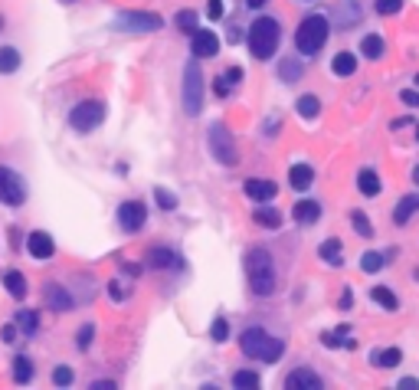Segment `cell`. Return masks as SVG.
I'll return each instance as SVG.
<instances>
[{
	"label": "cell",
	"instance_id": "obj_1",
	"mask_svg": "<svg viewBox=\"0 0 419 390\" xmlns=\"http://www.w3.org/2000/svg\"><path fill=\"white\" fill-rule=\"evenodd\" d=\"M278 43H282V23L276 17H256L252 27L246 30V46L252 53V59H259V63L276 56Z\"/></svg>",
	"mask_w": 419,
	"mask_h": 390
},
{
	"label": "cell",
	"instance_id": "obj_2",
	"mask_svg": "<svg viewBox=\"0 0 419 390\" xmlns=\"http://www.w3.org/2000/svg\"><path fill=\"white\" fill-rule=\"evenodd\" d=\"M239 351L252 358V361H262V364H276L282 354H285V341L276 338V334H269L266 328H246V332L239 334Z\"/></svg>",
	"mask_w": 419,
	"mask_h": 390
},
{
	"label": "cell",
	"instance_id": "obj_3",
	"mask_svg": "<svg viewBox=\"0 0 419 390\" xmlns=\"http://www.w3.org/2000/svg\"><path fill=\"white\" fill-rule=\"evenodd\" d=\"M246 279H249V289L256 295L276 292V263H272V253H269V249L252 246L246 253Z\"/></svg>",
	"mask_w": 419,
	"mask_h": 390
},
{
	"label": "cell",
	"instance_id": "obj_4",
	"mask_svg": "<svg viewBox=\"0 0 419 390\" xmlns=\"http://www.w3.org/2000/svg\"><path fill=\"white\" fill-rule=\"evenodd\" d=\"M328 37H331V20L324 13H308L295 30V49L302 56H318L324 43H328Z\"/></svg>",
	"mask_w": 419,
	"mask_h": 390
},
{
	"label": "cell",
	"instance_id": "obj_5",
	"mask_svg": "<svg viewBox=\"0 0 419 390\" xmlns=\"http://www.w3.org/2000/svg\"><path fill=\"white\" fill-rule=\"evenodd\" d=\"M207 148H210V154H213L219 164H226V168H233V164L239 161L236 138L229 134V128L223 122H213L207 128Z\"/></svg>",
	"mask_w": 419,
	"mask_h": 390
},
{
	"label": "cell",
	"instance_id": "obj_6",
	"mask_svg": "<svg viewBox=\"0 0 419 390\" xmlns=\"http://www.w3.org/2000/svg\"><path fill=\"white\" fill-rule=\"evenodd\" d=\"M203 89H207L203 86V73H200V66H197V59H191V63L183 66V86H181L183 108H187L191 118H197L203 108Z\"/></svg>",
	"mask_w": 419,
	"mask_h": 390
},
{
	"label": "cell",
	"instance_id": "obj_7",
	"mask_svg": "<svg viewBox=\"0 0 419 390\" xmlns=\"http://www.w3.org/2000/svg\"><path fill=\"white\" fill-rule=\"evenodd\" d=\"M102 122H105V102H98V99H86V102H79L76 108L69 112V125H72L79 134L96 132Z\"/></svg>",
	"mask_w": 419,
	"mask_h": 390
},
{
	"label": "cell",
	"instance_id": "obj_8",
	"mask_svg": "<svg viewBox=\"0 0 419 390\" xmlns=\"http://www.w3.org/2000/svg\"><path fill=\"white\" fill-rule=\"evenodd\" d=\"M161 27L164 20L157 13H148V10H124L115 17V30H124V33H154Z\"/></svg>",
	"mask_w": 419,
	"mask_h": 390
},
{
	"label": "cell",
	"instance_id": "obj_9",
	"mask_svg": "<svg viewBox=\"0 0 419 390\" xmlns=\"http://www.w3.org/2000/svg\"><path fill=\"white\" fill-rule=\"evenodd\" d=\"M23 200H27V181L13 168H0V203L20 207Z\"/></svg>",
	"mask_w": 419,
	"mask_h": 390
},
{
	"label": "cell",
	"instance_id": "obj_10",
	"mask_svg": "<svg viewBox=\"0 0 419 390\" xmlns=\"http://www.w3.org/2000/svg\"><path fill=\"white\" fill-rule=\"evenodd\" d=\"M144 223H148V207H144L141 200H124L122 207H118V227L124 233H138Z\"/></svg>",
	"mask_w": 419,
	"mask_h": 390
},
{
	"label": "cell",
	"instance_id": "obj_11",
	"mask_svg": "<svg viewBox=\"0 0 419 390\" xmlns=\"http://www.w3.org/2000/svg\"><path fill=\"white\" fill-rule=\"evenodd\" d=\"M191 53H193V59H213L219 53V37L213 33V30H193L191 33Z\"/></svg>",
	"mask_w": 419,
	"mask_h": 390
},
{
	"label": "cell",
	"instance_id": "obj_12",
	"mask_svg": "<svg viewBox=\"0 0 419 390\" xmlns=\"http://www.w3.org/2000/svg\"><path fill=\"white\" fill-rule=\"evenodd\" d=\"M144 263H148L151 269H183V259L177 256L174 249H167V246H154V249H148Z\"/></svg>",
	"mask_w": 419,
	"mask_h": 390
},
{
	"label": "cell",
	"instance_id": "obj_13",
	"mask_svg": "<svg viewBox=\"0 0 419 390\" xmlns=\"http://www.w3.org/2000/svg\"><path fill=\"white\" fill-rule=\"evenodd\" d=\"M243 191H246L249 200H256V203H269V200L278 194L276 181H262V177H249L246 184H243Z\"/></svg>",
	"mask_w": 419,
	"mask_h": 390
},
{
	"label": "cell",
	"instance_id": "obj_14",
	"mask_svg": "<svg viewBox=\"0 0 419 390\" xmlns=\"http://www.w3.org/2000/svg\"><path fill=\"white\" fill-rule=\"evenodd\" d=\"M27 249L33 259H49L53 253H56V243H53V237L49 233H43V229H33L27 237Z\"/></svg>",
	"mask_w": 419,
	"mask_h": 390
},
{
	"label": "cell",
	"instance_id": "obj_15",
	"mask_svg": "<svg viewBox=\"0 0 419 390\" xmlns=\"http://www.w3.org/2000/svg\"><path fill=\"white\" fill-rule=\"evenodd\" d=\"M321 377L311 371V367H298V371H292L285 377V387L288 390H314V387H321Z\"/></svg>",
	"mask_w": 419,
	"mask_h": 390
},
{
	"label": "cell",
	"instance_id": "obj_16",
	"mask_svg": "<svg viewBox=\"0 0 419 390\" xmlns=\"http://www.w3.org/2000/svg\"><path fill=\"white\" fill-rule=\"evenodd\" d=\"M416 213H419V194H406V197L393 207V223H397V227H406Z\"/></svg>",
	"mask_w": 419,
	"mask_h": 390
},
{
	"label": "cell",
	"instance_id": "obj_17",
	"mask_svg": "<svg viewBox=\"0 0 419 390\" xmlns=\"http://www.w3.org/2000/svg\"><path fill=\"white\" fill-rule=\"evenodd\" d=\"M292 217L302 223V227H311L321 220V203L318 200H298L295 207H292Z\"/></svg>",
	"mask_w": 419,
	"mask_h": 390
},
{
	"label": "cell",
	"instance_id": "obj_18",
	"mask_svg": "<svg viewBox=\"0 0 419 390\" xmlns=\"http://www.w3.org/2000/svg\"><path fill=\"white\" fill-rule=\"evenodd\" d=\"M314 184V168L311 164H305V161H298L292 171H288V187L292 191H308Z\"/></svg>",
	"mask_w": 419,
	"mask_h": 390
},
{
	"label": "cell",
	"instance_id": "obj_19",
	"mask_svg": "<svg viewBox=\"0 0 419 390\" xmlns=\"http://www.w3.org/2000/svg\"><path fill=\"white\" fill-rule=\"evenodd\" d=\"M252 220H256L259 227H266V229H278L282 227V210H276L272 203H259L256 210H252Z\"/></svg>",
	"mask_w": 419,
	"mask_h": 390
},
{
	"label": "cell",
	"instance_id": "obj_20",
	"mask_svg": "<svg viewBox=\"0 0 419 390\" xmlns=\"http://www.w3.org/2000/svg\"><path fill=\"white\" fill-rule=\"evenodd\" d=\"M318 256L328 263V266H341L344 263V246H341V239H324L321 246H318Z\"/></svg>",
	"mask_w": 419,
	"mask_h": 390
},
{
	"label": "cell",
	"instance_id": "obj_21",
	"mask_svg": "<svg viewBox=\"0 0 419 390\" xmlns=\"http://www.w3.org/2000/svg\"><path fill=\"white\" fill-rule=\"evenodd\" d=\"M357 191H361L363 197H377V194L383 191V184H380V177H377V171L363 168V171L357 174Z\"/></svg>",
	"mask_w": 419,
	"mask_h": 390
},
{
	"label": "cell",
	"instance_id": "obj_22",
	"mask_svg": "<svg viewBox=\"0 0 419 390\" xmlns=\"http://www.w3.org/2000/svg\"><path fill=\"white\" fill-rule=\"evenodd\" d=\"M46 302L53 312H66V308H72V298H69V292L63 286H46Z\"/></svg>",
	"mask_w": 419,
	"mask_h": 390
},
{
	"label": "cell",
	"instance_id": "obj_23",
	"mask_svg": "<svg viewBox=\"0 0 419 390\" xmlns=\"http://www.w3.org/2000/svg\"><path fill=\"white\" fill-rule=\"evenodd\" d=\"M331 73L334 76H354L357 73V56L354 53H337L331 59Z\"/></svg>",
	"mask_w": 419,
	"mask_h": 390
},
{
	"label": "cell",
	"instance_id": "obj_24",
	"mask_svg": "<svg viewBox=\"0 0 419 390\" xmlns=\"http://www.w3.org/2000/svg\"><path fill=\"white\" fill-rule=\"evenodd\" d=\"M370 298L380 305V308H387V312H397V308H400V298H397V292H393V289H387V286L370 289Z\"/></svg>",
	"mask_w": 419,
	"mask_h": 390
},
{
	"label": "cell",
	"instance_id": "obj_25",
	"mask_svg": "<svg viewBox=\"0 0 419 390\" xmlns=\"http://www.w3.org/2000/svg\"><path fill=\"white\" fill-rule=\"evenodd\" d=\"M383 49H387V46H383V37H380V33H367V37L361 39V53H363L367 59H380Z\"/></svg>",
	"mask_w": 419,
	"mask_h": 390
},
{
	"label": "cell",
	"instance_id": "obj_26",
	"mask_svg": "<svg viewBox=\"0 0 419 390\" xmlns=\"http://www.w3.org/2000/svg\"><path fill=\"white\" fill-rule=\"evenodd\" d=\"M4 289H7L13 298H23V295H27V279H23V272L10 269L7 276H4Z\"/></svg>",
	"mask_w": 419,
	"mask_h": 390
},
{
	"label": "cell",
	"instance_id": "obj_27",
	"mask_svg": "<svg viewBox=\"0 0 419 390\" xmlns=\"http://www.w3.org/2000/svg\"><path fill=\"white\" fill-rule=\"evenodd\" d=\"M13 381L17 384H30L33 381V361H30L27 354H20V358H13Z\"/></svg>",
	"mask_w": 419,
	"mask_h": 390
},
{
	"label": "cell",
	"instance_id": "obj_28",
	"mask_svg": "<svg viewBox=\"0 0 419 390\" xmlns=\"http://www.w3.org/2000/svg\"><path fill=\"white\" fill-rule=\"evenodd\" d=\"M20 69V49L13 46H0V73L10 76V73H17Z\"/></svg>",
	"mask_w": 419,
	"mask_h": 390
},
{
	"label": "cell",
	"instance_id": "obj_29",
	"mask_svg": "<svg viewBox=\"0 0 419 390\" xmlns=\"http://www.w3.org/2000/svg\"><path fill=\"white\" fill-rule=\"evenodd\" d=\"M383 263H387V256L383 253H373V249H367L361 256V272H367V276H373V272H380Z\"/></svg>",
	"mask_w": 419,
	"mask_h": 390
},
{
	"label": "cell",
	"instance_id": "obj_30",
	"mask_svg": "<svg viewBox=\"0 0 419 390\" xmlns=\"http://www.w3.org/2000/svg\"><path fill=\"white\" fill-rule=\"evenodd\" d=\"M17 328H20L23 334H37V332H39V315L30 312V308L17 312Z\"/></svg>",
	"mask_w": 419,
	"mask_h": 390
},
{
	"label": "cell",
	"instance_id": "obj_31",
	"mask_svg": "<svg viewBox=\"0 0 419 390\" xmlns=\"http://www.w3.org/2000/svg\"><path fill=\"white\" fill-rule=\"evenodd\" d=\"M403 361V351L400 348H387V351H373V364L377 367H397Z\"/></svg>",
	"mask_w": 419,
	"mask_h": 390
},
{
	"label": "cell",
	"instance_id": "obj_32",
	"mask_svg": "<svg viewBox=\"0 0 419 390\" xmlns=\"http://www.w3.org/2000/svg\"><path fill=\"white\" fill-rule=\"evenodd\" d=\"M295 108H298V115H302V118H314V115L321 112V99H318V96H302L295 102Z\"/></svg>",
	"mask_w": 419,
	"mask_h": 390
},
{
	"label": "cell",
	"instance_id": "obj_33",
	"mask_svg": "<svg viewBox=\"0 0 419 390\" xmlns=\"http://www.w3.org/2000/svg\"><path fill=\"white\" fill-rule=\"evenodd\" d=\"M351 223H354V229H357L363 239L373 237V223L367 220V213H363V210H351Z\"/></svg>",
	"mask_w": 419,
	"mask_h": 390
},
{
	"label": "cell",
	"instance_id": "obj_34",
	"mask_svg": "<svg viewBox=\"0 0 419 390\" xmlns=\"http://www.w3.org/2000/svg\"><path fill=\"white\" fill-rule=\"evenodd\" d=\"M233 387H243V390L259 387V371H233Z\"/></svg>",
	"mask_w": 419,
	"mask_h": 390
},
{
	"label": "cell",
	"instance_id": "obj_35",
	"mask_svg": "<svg viewBox=\"0 0 419 390\" xmlns=\"http://www.w3.org/2000/svg\"><path fill=\"white\" fill-rule=\"evenodd\" d=\"M210 338H213L217 344H226L229 341V322H226V318H217V322L210 325Z\"/></svg>",
	"mask_w": 419,
	"mask_h": 390
},
{
	"label": "cell",
	"instance_id": "obj_36",
	"mask_svg": "<svg viewBox=\"0 0 419 390\" xmlns=\"http://www.w3.org/2000/svg\"><path fill=\"white\" fill-rule=\"evenodd\" d=\"M174 23H177V30H183V33H193V30H197V13H193V10H181V13L174 17Z\"/></svg>",
	"mask_w": 419,
	"mask_h": 390
},
{
	"label": "cell",
	"instance_id": "obj_37",
	"mask_svg": "<svg viewBox=\"0 0 419 390\" xmlns=\"http://www.w3.org/2000/svg\"><path fill=\"white\" fill-rule=\"evenodd\" d=\"M154 200H157V207L167 210V213H171V210H177V197H174L171 191H164V187H157V191H154Z\"/></svg>",
	"mask_w": 419,
	"mask_h": 390
},
{
	"label": "cell",
	"instance_id": "obj_38",
	"mask_svg": "<svg viewBox=\"0 0 419 390\" xmlns=\"http://www.w3.org/2000/svg\"><path fill=\"white\" fill-rule=\"evenodd\" d=\"M92 338H96V328H92V325H82V328H79V334H76V348H79V351H89Z\"/></svg>",
	"mask_w": 419,
	"mask_h": 390
},
{
	"label": "cell",
	"instance_id": "obj_39",
	"mask_svg": "<svg viewBox=\"0 0 419 390\" xmlns=\"http://www.w3.org/2000/svg\"><path fill=\"white\" fill-rule=\"evenodd\" d=\"M53 384H56V387H69V384H72V367H69V364H59L56 371H53Z\"/></svg>",
	"mask_w": 419,
	"mask_h": 390
},
{
	"label": "cell",
	"instance_id": "obj_40",
	"mask_svg": "<svg viewBox=\"0 0 419 390\" xmlns=\"http://www.w3.org/2000/svg\"><path fill=\"white\" fill-rule=\"evenodd\" d=\"M278 76L285 79V82H295V79L302 76V63H282V66H278Z\"/></svg>",
	"mask_w": 419,
	"mask_h": 390
},
{
	"label": "cell",
	"instance_id": "obj_41",
	"mask_svg": "<svg viewBox=\"0 0 419 390\" xmlns=\"http://www.w3.org/2000/svg\"><path fill=\"white\" fill-rule=\"evenodd\" d=\"M400 7H403V0H377V13H383V17L397 13Z\"/></svg>",
	"mask_w": 419,
	"mask_h": 390
},
{
	"label": "cell",
	"instance_id": "obj_42",
	"mask_svg": "<svg viewBox=\"0 0 419 390\" xmlns=\"http://www.w3.org/2000/svg\"><path fill=\"white\" fill-rule=\"evenodd\" d=\"M223 79H226L229 86L236 89V86H239V82H243V69H239V66H229V69H226V73H223Z\"/></svg>",
	"mask_w": 419,
	"mask_h": 390
},
{
	"label": "cell",
	"instance_id": "obj_43",
	"mask_svg": "<svg viewBox=\"0 0 419 390\" xmlns=\"http://www.w3.org/2000/svg\"><path fill=\"white\" fill-rule=\"evenodd\" d=\"M400 99H403V105H413V108H419V89H403Z\"/></svg>",
	"mask_w": 419,
	"mask_h": 390
},
{
	"label": "cell",
	"instance_id": "obj_44",
	"mask_svg": "<svg viewBox=\"0 0 419 390\" xmlns=\"http://www.w3.org/2000/svg\"><path fill=\"white\" fill-rule=\"evenodd\" d=\"M207 17H210V20H219V17H223V0H207Z\"/></svg>",
	"mask_w": 419,
	"mask_h": 390
},
{
	"label": "cell",
	"instance_id": "obj_45",
	"mask_svg": "<svg viewBox=\"0 0 419 390\" xmlns=\"http://www.w3.org/2000/svg\"><path fill=\"white\" fill-rule=\"evenodd\" d=\"M226 39H229V43H233V46H236V43H243V39H246V30L233 27V30H229V33H226Z\"/></svg>",
	"mask_w": 419,
	"mask_h": 390
},
{
	"label": "cell",
	"instance_id": "obj_46",
	"mask_svg": "<svg viewBox=\"0 0 419 390\" xmlns=\"http://www.w3.org/2000/svg\"><path fill=\"white\" fill-rule=\"evenodd\" d=\"M213 89H217V96H229V92H233V86H229V82H226L223 76H219L217 82H213Z\"/></svg>",
	"mask_w": 419,
	"mask_h": 390
},
{
	"label": "cell",
	"instance_id": "obj_47",
	"mask_svg": "<svg viewBox=\"0 0 419 390\" xmlns=\"http://www.w3.org/2000/svg\"><path fill=\"white\" fill-rule=\"evenodd\" d=\"M0 338H4V341H13V338H17V325H4V332H0Z\"/></svg>",
	"mask_w": 419,
	"mask_h": 390
},
{
	"label": "cell",
	"instance_id": "obj_48",
	"mask_svg": "<svg viewBox=\"0 0 419 390\" xmlns=\"http://www.w3.org/2000/svg\"><path fill=\"white\" fill-rule=\"evenodd\" d=\"M108 292H112L115 302H118V298H124V292H122V286H118V282H112V286H108Z\"/></svg>",
	"mask_w": 419,
	"mask_h": 390
},
{
	"label": "cell",
	"instance_id": "obj_49",
	"mask_svg": "<svg viewBox=\"0 0 419 390\" xmlns=\"http://www.w3.org/2000/svg\"><path fill=\"white\" fill-rule=\"evenodd\" d=\"M400 387H403V390H416L419 381H416V377H406V381H400Z\"/></svg>",
	"mask_w": 419,
	"mask_h": 390
},
{
	"label": "cell",
	"instance_id": "obj_50",
	"mask_svg": "<svg viewBox=\"0 0 419 390\" xmlns=\"http://www.w3.org/2000/svg\"><path fill=\"white\" fill-rule=\"evenodd\" d=\"M266 4H269V0H246V7H249V10H262Z\"/></svg>",
	"mask_w": 419,
	"mask_h": 390
},
{
	"label": "cell",
	"instance_id": "obj_51",
	"mask_svg": "<svg viewBox=\"0 0 419 390\" xmlns=\"http://www.w3.org/2000/svg\"><path fill=\"white\" fill-rule=\"evenodd\" d=\"M413 184H416V187H419V164H416V168H413Z\"/></svg>",
	"mask_w": 419,
	"mask_h": 390
},
{
	"label": "cell",
	"instance_id": "obj_52",
	"mask_svg": "<svg viewBox=\"0 0 419 390\" xmlns=\"http://www.w3.org/2000/svg\"><path fill=\"white\" fill-rule=\"evenodd\" d=\"M413 82H416V86H419V76H416V79H413Z\"/></svg>",
	"mask_w": 419,
	"mask_h": 390
},
{
	"label": "cell",
	"instance_id": "obj_53",
	"mask_svg": "<svg viewBox=\"0 0 419 390\" xmlns=\"http://www.w3.org/2000/svg\"><path fill=\"white\" fill-rule=\"evenodd\" d=\"M66 4H69V0H66Z\"/></svg>",
	"mask_w": 419,
	"mask_h": 390
}]
</instances>
